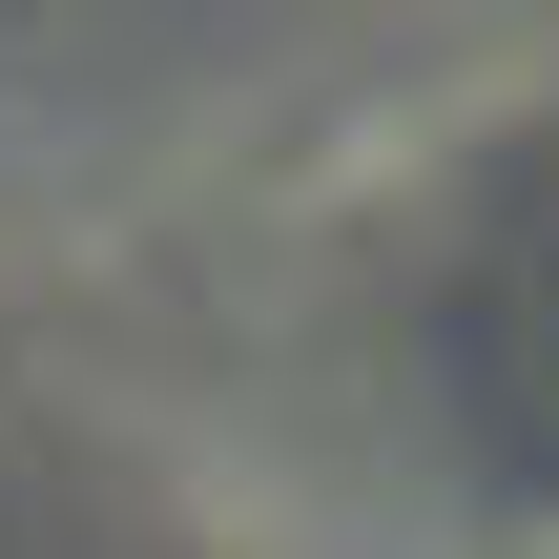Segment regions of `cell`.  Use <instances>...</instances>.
I'll use <instances>...</instances> for the list:
<instances>
[{"instance_id": "6da1fadb", "label": "cell", "mask_w": 559, "mask_h": 559, "mask_svg": "<svg viewBox=\"0 0 559 559\" xmlns=\"http://www.w3.org/2000/svg\"><path fill=\"white\" fill-rule=\"evenodd\" d=\"M436 332H456V394H477V436H498V456L559 498V124L498 166V207L456 228V290H436Z\"/></svg>"}]
</instances>
